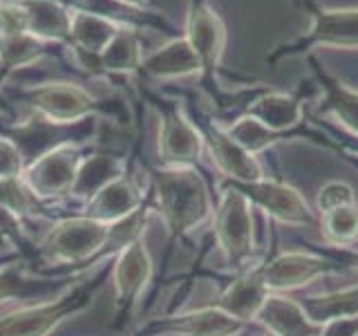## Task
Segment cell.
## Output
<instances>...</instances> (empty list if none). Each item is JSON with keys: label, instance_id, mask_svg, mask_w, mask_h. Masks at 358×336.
<instances>
[{"label": "cell", "instance_id": "cell-1", "mask_svg": "<svg viewBox=\"0 0 358 336\" xmlns=\"http://www.w3.org/2000/svg\"><path fill=\"white\" fill-rule=\"evenodd\" d=\"M112 260L115 255L103 258L96 267L90 269L83 280L74 285L70 283L48 300L22 305L0 316V336H50L63 323L81 316L85 309L92 307L99 289L112 276Z\"/></svg>", "mask_w": 358, "mask_h": 336}, {"label": "cell", "instance_id": "cell-2", "mask_svg": "<svg viewBox=\"0 0 358 336\" xmlns=\"http://www.w3.org/2000/svg\"><path fill=\"white\" fill-rule=\"evenodd\" d=\"M155 204L164 216L173 240L197 229L213 213L210 190L197 168H155L150 171Z\"/></svg>", "mask_w": 358, "mask_h": 336}, {"label": "cell", "instance_id": "cell-3", "mask_svg": "<svg viewBox=\"0 0 358 336\" xmlns=\"http://www.w3.org/2000/svg\"><path fill=\"white\" fill-rule=\"evenodd\" d=\"M83 150L74 141H61L52 146L50 150L41 153L38 157L25 166L22 182L41 202L54 209V218L59 220L63 202L70 197L72 184L76 179L78 168L83 164Z\"/></svg>", "mask_w": 358, "mask_h": 336}, {"label": "cell", "instance_id": "cell-4", "mask_svg": "<svg viewBox=\"0 0 358 336\" xmlns=\"http://www.w3.org/2000/svg\"><path fill=\"white\" fill-rule=\"evenodd\" d=\"M152 278V258L143 238L130 242L112 260V285H115V321L112 328H121L137 309Z\"/></svg>", "mask_w": 358, "mask_h": 336}, {"label": "cell", "instance_id": "cell-5", "mask_svg": "<svg viewBox=\"0 0 358 336\" xmlns=\"http://www.w3.org/2000/svg\"><path fill=\"white\" fill-rule=\"evenodd\" d=\"M251 202L238 188H227L220 197L215 216V238L231 267H242L253 253V213Z\"/></svg>", "mask_w": 358, "mask_h": 336}, {"label": "cell", "instance_id": "cell-6", "mask_svg": "<svg viewBox=\"0 0 358 336\" xmlns=\"http://www.w3.org/2000/svg\"><path fill=\"white\" fill-rule=\"evenodd\" d=\"M25 104L36 112L41 119L54 126H67V123H81L90 115L101 110L99 101L83 90L81 85L56 81L43 83L38 88H29L20 92Z\"/></svg>", "mask_w": 358, "mask_h": 336}, {"label": "cell", "instance_id": "cell-7", "mask_svg": "<svg viewBox=\"0 0 358 336\" xmlns=\"http://www.w3.org/2000/svg\"><path fill=\"white\" fill-rule=\"evenodd\" d=\"M67 280L70 276L52 274L48 269L36 272L27 258L16 255L0 267V307L7 302H43L70 285Z\"/></svg>", "mask_w": 358, "mask_h": 336}, {"label": "cell", "instance_id": "cell-8", "mask_svg": "<svg viewBox=\"0 0 358 336\" xmlns=\"http://www.w3.org/2000/svg\"><path fill=\"white\" fill-rule=\"evenodd\" d=\"M244 328L246 323L208 305L193 312L152 318L141 325L132 336H238Z\"/></svg>", "mask_w": 358, "mask_h": 336}, {"label": "cell", "instance_id": "cell-9", "mask_svg": "<svg viewBox=\"0 0 358 336\" xmlns=\"http://www.w3.org/2000/svg\"><path fill=\"white\" fill-rule=\"evenodd\" d=\"M231 186L238 188L251 204L260 206L278 222L296 224V227H311V224L318 222L316 213L311 211L307 200L294 186H289L285 182L262 177L257 182H246V184L231 182Z\"/></svg>", "mask_w": 358, "mask_h": 336}, {"label": "cell", "instance_id": "cell-10", "mask_svg": "<svg viewBox=\"0 0 358 336\" xmlns=\"http://www.w3.org/2000/svg\"><path fill=\"white\" fill-rule=\"evenodd\" d=\"M329 272H334V262L327 258L305 251H287L255 269V276L268 289V294H278V291L305 287Z\"/></svg>", "mask_w": 358, "mask_h": 336}, {"label": "cell", "instance_id": "cell-11", "mask_svg": "<svg viewBox=\"0 0 358 336\" xmlns=\"http://www.w3.org/2000/svg\"><path fill=\"white\" fill-rule=\"evenodd\" d=\"M201 150H204V134L179 108H168L162 115L159 126L162 164L166 168H195Z\"/></svg>", "mask_w": 358, "mask_h": 336}, {"label": "cell", "instance_id": "cell-12", "mask_svg": "<svg viewBox=\"0 0 358 336\" xmlns=\"http://www.w3.org/2000/svg\"><path fill=\"white\" fill-rule=\"evenodd\" d=\"M186 41L199 56L201 70L210 74L222 59L227 29H224L220 16L208 7L206 0H193L186 22Z\"/></svg>", "mask_w": 358, "mask_h": 336}, {"label": "cell", "instance_id": "cell-13", "mask_svg": "<svg viewBox=\"0 0 358 336\" xmlns=\"http://www.w3.org/2000/svg\"><path fill=\"white\" fill-rule=\"evenodd\" d=\"M145 204L143 193L139 186L132 182L130 177H119L106 188H101L99 193L87 200L85 204L76 211V216H85L99 220L103 224H117L121 220H126L132 216L134 211H139Z\"/></svg>", "mask_w": 358, "mask_h": 336}, {"label": "cell", "instance_id": "cell-14", "mask_svg": "<svg viewBox=\"0 0 358 336\" xmlns=\"http://www.w3.org/2000/svg\"><path fill=\"white\" fill-rule=\"evenodd\" d=\"M204 141L208 146L213 162H215V166L231 182L246 184V182H257V179L264 177L262 166L255 160V155L246 153L240 144H235L227 134V130H222L217 126H208L204 130Z\"/></svg>", "mask_w": 358, "mask_h": 336}, {"label": "cell", "instance_id": "cell-15", "mask_svg": "<svg viewBox=\"0 0 358 336\" xmlns=\"http://www.w3.org/2000/svg\"><path fill=\"white\" fill-rule=\"evenodd\" d=\"M271 336H320L322 328L309 321L300 302L280 294H268L257 318Z\"/></svg>", "mask_w": 358, "mask_h": 336}, {"label": "cell", "instance_id": "cell-16", "mask_svg": "<svg viewBox=\"0 0 358 336\" xmlns=\"http://www.w3.org/2000/svg\"><path fill=\"white\" fill-rule=\"evenodd\" d=\"M358 48V9H313V27L300 48Z\"/></svg>", "mask_w": 358, "mask_h": 336}, {"label": "cell", "instance_id": "cell-17", "mask_svg": "<svg viewBox=\"0 0 358 336\" xmlns=\"http://www.w3.org/2000/svg\"><path fill=\"white\" fill-rule=\"evenodd\" d=\"M123 175H126V162H123L121 157L106 155V153L85 157L81 168H78V173H76L70 197H67V200L76 202L74 216L87 200H92L99 193L101 188H106L108 184H112L115 179H119Z\"/></svg>", "mask_w": 358, "mask_h": 336}, {"label": "cell", "instance_id": "cell-18", "mask_svg": "<svg viewBox=\"0 0 358 336\" xmlns=\"http://www.w3.org/2000/svg\"><path fill=\"white\" fill-rule=\"evenodd\" d=\"M266 296H268V289L260 283V278L255 276V272H251L246 276L235 278L217 296V300L213 302V307L227 312L229 316L238 318L242 323H249L257 318Z\"/></svg>", "mask_w": 358, "mask_h": 336}, {"label": "cell", "instance_id": "cell-19", "mask_svg": "<svg viewBox=\"0 0 358 336\" xmlns=\"http://www.w3.org/2000/svg\"><path fill=\"white\" fill-rule=\"evenodd\" d=\"M27 14V31L36 38L70 41L72 9L59 0H18Z\"/></svg>", "mask_w": 358, "mask_h": 336}, {"label": "cell", "instance_id": "cell-20", "mask_svg": "<svg viewBox=\"0 0 358 336\" xmlns=\"http://www.w3.org/2000/svg\"><path fill=\"white\" fill-rule=\"evenodd\" d=\"M141 70L152 78H179L201 70V61L186 38H175L145 56Z\"/></svg>", "mask_w": 358, "mask_h": 336}, {"label": "cell", "instance_id": "cell-21", "mask_svg": "<svg viewBox=\"0 0 358 336\" xmlns=\"http://www.w3.org/2000/svg\"><path fill=\"white\" fill-rule=\"evenodd\" d=\"M119 29L121 27L112 18L94 14V11H85V9L72 11L70 41L90 56H99L103 52L108 48V43L117 36Z\"/></svg>", "mask_w": 358, "mask_h": 336}, {"label": "cell", "instance_id": "cell-22", "mask_svg": "<svg viewBox=\"0 0 358 336\" xmlns=\"http://www.w3.org/2000/svg\"><path fill=\"white\" fill-rule=\"evenodd\" d=\"M246 115L257 119L268 130L280 134L282 130L294 128L296 123H300L302 104L296 97L271 92V94H264L257 101H253V104L249 106V110H246Z\"/></svg>", "mask_w": 358, "mask_h": 336}, {"label": "cell", "instance_id": "cell-23", "mask_svg": "<svg viewBox=\"0 0 358 336\" xmlns=\"http://www.w3.org/2000/svg\"><path fill=\"white\" fill-rule=\"evenodd\" d=\"M302 309L316 325H327L343 318H356L358 316V285L347 287L341 291H331V294L322 296H309L300 300Z\"/></svg>", "mask_w": 358, "mask_h": 336}, {"label": "cell", "instance_id": "cell-24", "mask_svg": "<svg viewBox=\"0 0 358 336\" xmlns=\"http://www.w3.org/2000/svg\"><path fill=\"white\" fill-rule=\"evenodd\" d=\"M99 67L103 72H115V74H130L141 70L143 56H141V45L139 36L134 29H119L117 36L108 43V48L99 56Z\"/></svg>", "mask_w": 358, "mask_h": 336}, {"label": "cell", "instance_id": "cell-25", "mask_svg": "<svg viewBox=\"0 0 358 336\" xmlns=\"http://www.w3.org/2000/svg\"><path fill=\"white\" fill-rule=\"evenodd\" d=\"M45 54V45L41 38L31 36L29 31L5 34L0 36V61L3 70H16V67L29 65Z\"/></svg>", "mask_w": 358, "mask_h": 336}, {"label": "cell", "instance_id": "cell-26", "mask_svg": "<svg viewBox=\"0 0 358 336\" xmlns=\"http://www.w3.org/2000/svg\"><path fill=\"white\" fill-rule=\"evenodd\" d=\"M324 238L336 246H350L358 240V204L341 206L320 216Z\"/></svg>", "mask_w": 358, "mask_h": 336}, {"label": "cell", "instance_id": "cell-27", "mask_svg": "<svg viewBox=\"0 0 358 336\" xmlns=\"http://www.w3.org/2000/svg\"><path fill=\"white\" fill-rule=\"evenodd\" d=\"M227 134L251 155H257L260 150L268 148V146L278 139V132L268 130L266 126H262L260 121L249 117V115H244V117H240L238 121H235L233 126L227 130Z\"/></svg>", "mask_w": 358, "mask_h": 336}, {"label": "cell", "instance_id": "cell-28", "mask_svg": "<svg viewBox=\"0 0 358 336\" xmlns=\"http://www.w3.org/2000/svg\"><path fill=\"white\" fill-rule=\"evenodd\" d=\"M324 110L358 137V90H350L343 83H329Z\"/></svg>", "mask_w": 358, "mask_h": 336}, {"label": "cell", "instance_id": "cell-29", "mask_svg": "<svg viewBox=\"0 0 358 336\" xmlns=\"http://www.w3.org/2000/svg\"><path fill=\"white\" fill-rule=\"evenodd\" d=\"M0 235H3L11 246H16L18 253L22 258H27L31 265L36 262V244L27 238V229H25V224H22V220L16 213H11L5 204H0Z\"/></svg>", "mask_w": 358, "mask_h": 336}, {"label": "cell", "instance_id": "cell-30", "mask_svg": "<svg viewBox=\"0 0 358 336\" xmlns=\"http://www.w3.org/2000/svg\"><path fill=\"white\" fill-rule=\"evenodd\" d=\"M316 204H318V213H329L334 209H341V206H352L358 204L356 195H354V188L345 182H329L320 188V193L316 197Z\"/></svg>", "mask_w": 358, "mask_h": 336}, {"label": "cell", "instance_id": "cell-31", "mask_svg": "<svg viewBox=\"0 0 358 336\" xmlns=\"http://www.w3.org/2000/svg\"><path fill=\"white\" fill-rule=\"evenodd\" d=\"M25 166V155H22L20 146L7 137H0V179L22 177Z\"/></svg>", "mask_w": 358, "mask_h": 336}, {"label": "cell", "instance_id": "cell-32", "mask_svg": "<svg viewBox=\"0 0 358 336\" xmlns=\"http://www.w3.org/2000/svg\"><path fill=\"white\" fill-rule=\"evenodd\" d=\"M320 336H358V316L322 325Z\"/></svg>", "mask_w": 358, "mask_h": 336}, {"label": "cell", "instance_id": "cell-33", "mask_svg": "<svg viewBox=\"0 0 358 336\" xmlns=\"http://www.w3.org/2000/svg\"><path fill=\"white\" fill-rule=\"evenodd\" d=\"M117 3H123L126 7H143L145 0H117Z\"/></svg>", "mask_w": 358, "mask_h": 336}, {"label": "cell", "instance_id": "cell-34", "mask_svg": "<svg viewBox=\"0 0 358 336\" xmlns=\"http://www.w3.org/2000/svg\"><path fill=\"white\" fill-rule=\"evenodd\" d=\"M5 246H11V244L3 238V235H0V251H5Z\"/></svg>", "mask_w": 358, "mask_h": 336}, {"label": "cell", "instance_id": "cell-35", "mask_svg": "<svg viewBox=\"0 0 358 336\" xmlns=\"http://www.w3.org/2000/svg\"><path fill=\"white\" fill-rule=\"evenodd\" d=\"M0 70H3V61H0Z\"/></svg>", "mask_w": 358, "mask_h": 336}, {"label": "cell", "instance_id": "cell-36", "mask_svg": "<svg viewBox=\"0 0 358 336\" xmlns=\"http://www.w3.org/2000/svg\"><path fill=\"white\" fill-rule=\"evenodd\" d=\"M264 336H271V334H264Z\"/></svg>", "mask_w": 358, "mask_h": 336}, {"label": "cell", "instance_id": "cell-37", "mask_svg": "<svg viewBox=\"0 0 358 336\" xmlns=\"http://www.w3.org/2000/svg\"><path fill=\"white\" fill-rule=\"evenodd\" d=\"M0 7H3V3H0Z\"/></svg>", "mask_w": 358, "mask_h": 336}]
</instances>
